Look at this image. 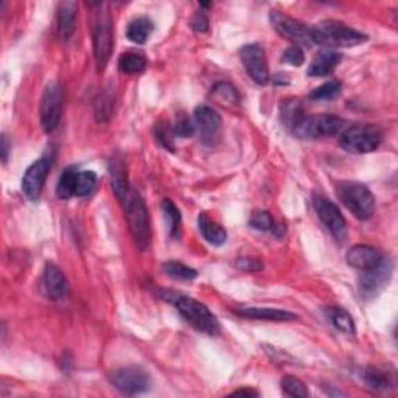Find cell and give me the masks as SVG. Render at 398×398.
<instances>
[{
  "label": "cell",
  "mask_w": 398,
  "mask_h": 398,
  "mask_svg": "<svg viewBox=\"0 0 398 398\" xmlns=\"http://www.w3.org/2000/svg\"><path fill=\"white\" fill-rule=\"evenodd\" d=\"M311 38L313 44L324 45L329 49H347L355 47L367 41V36L356 31L355 28L349 27L344 22L333 21V19H327L316 24L311 28Z\"/></svg>",
  "instance_id": "1"
},
{
  "label": "cell",
  "mask_w": 398,
  "mask_h": 398,
  "mask_svg": "<svg viewBox=\"0 0 398 398\" xmlns=\"http://www.w3.org/2000/svg\"><path fill=\"white\" fill-rule=\"evenodd\" d=\"M165 300H169V302L178 308L181 316L184 317L193 329L210 336H215L219 331V322L217 316H215L204 304H201L199 300L190 296L178 295V292L165 296Z\"/></svg>",
  "instance_id": "2"
},
{
  "label": "cell",
  "mask_w": 398,
  "mask_h": 398,
  "mask_svg": "<svg viewBox=\"0 0 398 398\" xmlns=\"http://www.w3.org/2000/svg\"><path fill=\"white\" fill-rule=\"evenodd\" d=\"M122 204L137 247L140 251H145L149 246V241H151V224H149V215L145 201L137 192L129 190L125 199L122 201Z\"/></svg>",
  "instance_id": "3"
},
{
  "label": "cell",
  "mask_w": 398,
  "mask_h": 398,
  "mask_svg": "<svg viewBox=\"0 0 398 398\" xmlns=\"http://www.w3.org/2000/svg\"><path fill=\"white\" fill-rule=\"evenodd\" d=\"M338 197L358 219H369L375 212L374 193L361 182H341L338 185Z\"/></svg>",
  "instance_id": "4"
},
{
  "label": "cell",
  "mask_w": 398,
  "mask_h": 398,
  "mask_svg": "<svg viewBox=\"0 0 398 398\" xmlns=\"http://www.w3.org/2000/svg\"><path fill=\"white\" fill-rule=\"evenodd\" d=\"M381 131L372 125H351L341 133L339 143L345 151L354 154L372 153L380 147Z\"/></svg>",
  "instance_id": "5"
},
{
  "label": "cell",
  "mask_w": 398,
  "mask_h": 398,
  "mask_svg": "<svg viewBox=\"0 0 398 398\" xmlns=\"http://www.w3.org/2000/svg\"><path fill=\"white\" fill-rule=\"evenodd\" d=\"M92 44L97 67L103 70L106 67L114 45V25L108 13H97L94 17Z\"/></svg>",
  "instance_id": "6"
},
{
  "label": "cell",
  "mask_w": 398,
  "mask_h": 398,
  "mask_svg": "<svg viewBox=\"0 0 398 398\" xmlns=\"http://www.w3.org/2000/svg\"><path fill=\"white\" fill-rule=\"evenodd\" d=\"M344 129V120L336 115H305L304 120L292 129L296 135L302 139H319V137L341 134Z\"/></svg>",
  "instance_id": "7"
},
{
  "label": "cell",
  "mask_w": 398,
  "mask_h": 398,
  "mask_svg": "<svg viewBox=\"0 0 398 398\" xmlns=\"http://www.w3.org/2000/svg\"><path fill=\"white\" fill-rule=\"evenodd\" d=\"M270 21L274 30H276L280 36L288 39V41L297 45V47L302 49V47H311L313 45L311 30L306 27L305 24L299 22L296 19L286 16L280 11H271Z\"/></svg>",
  "instance_id": "8"
},
{
  "label": "cell",
  "mask_w": 398,
  "mask_h": 398,
  "mask_svg": "<svg viewBox=\"0 0 398 398\" xmlns=\"http://www.w3.org/2000/svg\"><path fill=\"white\" fill-rule=\"evenodd\" d=\"M109 380L114 384L115 389H119L122 394L126 395L145 392V390L149 389V384H151L147 372L140 367H135V365L110 372Z\"/></svg>",
  "instance_id": "9"
},
{
  "label": "cell",
  "mask_w": 398,
  "mask_h": 398,
  "mask_svg": "<svg viewBox=\"0 0 398 398\" xmlns=\"http://www.w3.org/2000/svg\"><path fill=\"white\" fill-rule=\"evenodd\" d=\"M63 108L61 88L56 81H50L44 89L41 101V125L45 133H53L60 125Z\"/></svg>",
  "instance_id": "10"
},
{
  "label": "cell",
  "mask_w": 398,
  "mask_h": 398,
  "mask_svg": "<svg viewBox=\"0 0 398 398\" xmlns=\"http://www.w3.org/2000/svg\"><path fill=\"white\" fill-rule=\"evenodd\" d=\"M313 206H315L319 219H321L325 227L331 232L335 240L342 243L345 237H347V223H345L344 215L336 207L335 202H331L329 198L321 197V194H316L315 199H313Z\"/></svg>",
  "instance_id": "11"
},
{
  "label": "cell",
  "mask_w": 398,
  "mask_h": 398,
  "mask_svg": "<svg viewBox=\"0 0 398 398\" xmlns=\"http://www.w3.org/2000/svg\"><path fill=\"white\" fill-rule=\"evenodd\" d=\"M221 123V115L210 106L202 104L194 110V126L198 128L201 142L207 147H215L219 142Z\"/></svg>",
  "instance_id": "12"
},
{
  "label": "cell",
  "mask_w": 398,
  "mask_h": 398,
  "mask_svg": "<svg viewBox=\"0 0 398 398\" xmlns=\"http://www.w3.org/2000/svg\"><path fill=\"white\" fill-rule=\"evenodd\" d=\"M240 58L247 72V75H249L257 84L263 86V84L270 81V67H267L265 51L260 45L257 44L244 45V47L240 50Z\"/></svg>",
  "instance_id": "13"
},
{
  "label": "cell",
  "mask_w": 398,
  "mask_h": 398,
  "mask_svg": "<svg viewBox=\"0 0 398 398\" xmlns=\"http://www.w3.org/2000/svg\"><path fill=\"white\" fill-rule=\"evenodd\" d=\"M392 263L388 258H383L375 267L367 271H361L360 290L365 297L376 296L392 277Z\"/></svg>",
  "instance_id": "14"
},
{
  "label": "cell",
  "mask_w": 398,
  "mask_h": 398,
  "mask_svg": "<svg viewBox=\"0 0 398 398\" xmlns=\"http://www.w3.org/2000/svg\"><path fill=\"white\" fill-rule=\"evenodd\" d=\"M50 165L51 162L47 158H42L33 162V164L28 167L27 172H25L22 179V190L30 201H36L41 197Z\"/></svg>",
  "instance_id": "15"
},
{
  "label": "cell",
  "mask_w": 398,
  "mask_h": 398,
  "mask_svg": "<svg viewBox=\"0 0 398 398\" xmlns=\"http://www.w3.org/2000/svg\"><path fill=\"white\" fill-rule=\"evenodd\" d=\"M347 263L358 271H367L375 267L384 258L383 252L369 244H356L347 252Z\"/></svg>",
  "instance_id": "16"
},
{
  "label": "cell",
  "mask_w": 398,
  "mask_h": 398,
  "mask_svg": "<svg viewBox=\"0 0 398 398\" xmlns=\"http://www.w3.org/2000/svg\"><path fill=\"white\" fill-rule=\"evenodd\" d=\"M44 285L49 297L63 300L69 292V283L64 272L55 263H47L44 270Z\"/></svg>",
  "instance_id": "17"
},
{
  "label": "cell",
  "mask_w": 398,
  "mask_h": 398,
  "mask_svg": "<svg viewBox=\"0 0 398 398\" xmlns=\"http://www.w3.org/2000/svg\"><path fill=\"white\" fill-rule=\"evenodd\" d=\"M341 60L342 55L336 50H321L315 58H313V61L308 67V75L315 78L329 76L335 72Z\"/></svg>",
  "instance_id": "18"
},
{
  "label": "cell",
  "mask_w": 398,
  "mask_h": 398,
  "mask_svg": "<svg viewBox=\"0 0 398 398\" xmlns=\"http://www.w3.org/2000/svg\"><path fill=\"white\" fill-rule=\"evenodd\" d=\"M235 315L246 319H257V321H276V322H288V321H296L297 319L295 313L276 308H238L235 310Z\"/></svg>",
  "instance_id": "19"
},
{
  "label": "cell",
  "mask_w": 398,
  "mask_h": 398,
  "mask_svg": "<svg viewBox=\"0 0 398 398\" xmlns=\"http://www.w3.org/2000/svg\"><path fill=\"white\" fill-rule=\"evenodd\" d=\"M76 3L63 2L58 6V33L63 41H69L75 31Z\"/></svg>",
  "instance_id": "20"
},
{
  "label": "cell",
  "mask_w": 398,
  "mask_h": 398,
  "mask_svg": "<svg viewBox=\"0 0 398 398\" xmlns=\"http://www.w3.org/2000/svg\"><path fill=\"white\" fill-rule=\"evenodd\" d=\"M109 173H110V184H113L115 197L119 198L122 202L125 199L128 192L131 190L129 188V181H128V172L125 162L120 159H113L109 164Z\"/></svg>",
  "instance_id": "21"
},
{
  "label": "cell",
  "mask_w": 398,
  "mask_h": 398,
  "mask_svg": "<svg viewBox=\"0 0 398 398\" xmlns=\"http://www.w3.org/2000/svg\"><path fill=\"white\" fill-rule=\"evenodd\" d=\"M198 224H199L202 237H204L208 243L213 246H221L223 243H226V240H227L226 229H223L219 224L215 223L212 218H208L206 213L199 215Z\"/></svg>",
  "instance_id": "22"
},
{
  "label": "cell",
  "mask_w": 398,
  "mask_h": 398,
  "mask_svg": "<svg viewBox=\"0 0 398 398\" xmlns=\"http://www.w3.org/2000/svg\"><path fill=\"white\" fill-rule=\"evenodd\" d=\"M325 316L329 317V321L331 322L333 327L345 333V335L354 336L356 333L354 317H351L345 310L338 308V306H329V308H325Z\"/></svg>",
  "instance_id": "23"
},
{
  "label": "cell",
  "mask_w": 398,
  "mask_h": 398,
  "mask_svg": "<svg viewBox=\"0 0 398 398\" xmlns=\"http://www.w3.org/2000/svg\"><path fill=\"white\" fill-rule=\"evenodd\" d=\"M305 110L302 103L295 100V99H288L282 103V106H280V119H282L283 125L288 126L291 131L295 129L300 122L304 120L305 117Z\"/></svg>",
  "instance_id": "24"
},
{
  "label": "cell",
  "mask_w": 398,
  "mask_h": 398,
  "mask_svg": "<svg viewBox=\"0 0 398 398\" xmlns=\"http://www.w3.org/2000/svg\"><path fill=\"white\" fill-rule=\"evenodd\" d=\"M153 22L148 17H137L134 21L129 22L126 36L134 44H145L148 41L149 35L153 33Z\"/></svg>",
  "instance_id": "25"
},
{
  "label": "cell",
  "mask_w": 398,
  "mask_h": 398,
  "mask_svg": "<svg viewBox=\"0 0 398 398\" xmlns=\"http://www.w3.org/2000/svg\"><path fill=\"white\" fill-rule=\"evenodd\" d=\"M76 176L78 169L75 167H69L63 172L60 181L56 185V197L60 199H69L75 197V187H76Z\"/></svg>",
  "instance_id": "26"
},
{
  "label": "cell",
  "mask_w": 398,
  "mask_h": 398,
  "mask_svg": "<svg viewBox=\"0 0 398 398\" xmlns=\"http://www.w3.org/2000/svg\"><path fill=\"white\" fill-rule=\"evenodd\" d=\"M147 67V61L145 58L139 53H123L119 58V69L123 74H129V75H135V74H142L143 70Z\"/></svg>",
  "instance_id": "27"
},
{
  "label": "cell",
  "mask_w": 398,
  "mask_h": 398,
  "mask_svg": "<svg viewBox=\"0 0 398 398\" xmlns=\"http://www.w3.org/2000/svg\"><path fill=\"white\" fill-rule=\"evenodd\" d=\"M212 97L215 101L226 104V106H233V104L238 103V92L229 83L215 84L212 89Z\"/></svg>",
  "instance_id": "28"
},
{
  "label": "cell",
  "mask_w": 398,
  "mask_h": 398,
  "mask_svg": "<svg viewBox=\"0 0 398 398\" xmlns=\"http://www.w3.org/2000/svg\"><path fill=\"white\" fill-rule=\"evenodd\" d=\"M364 381L370 389L386 390L390 386L389 375L376 367H367L364 372Z\"/></svg>",
  "instance_id": "29"
},
{
  "label": "cell",
  "mask_w": 398,
  "mask_h": 398,
  "mask_svg": "<svg viewBox=\"0 0 398 398\" xmlns=\"http://www.w3.org/2000/svg\"><path fill=\"white\" fill-rule=\"evenodd\" d=\"M162 210H164V215L167 218V223L169 227V233H172V237H178L179 235V229H181V212L179 208L176 207V204L173 201L169 199H164L162 201Z\"/></svg>",
  "instance_id": "30"
},
{
  "label": "cell",
  "mask_w": 398,
  "mask_h": 398,
  "mask_svg": "<svg viewBox=\"0 0 398 398\" xmlns=\"http://www.w3.org/2000/svg\"><path fill=\"white\" fill-rule=\"evenodd\" d=\"M341 89H342V84L341 81L338 80H333L322 84V86H319L317 89L313 90L310 94V100L313 101H329L331 99H335L339 94H341Z\"/></svg>",
  "instance_id": "31"
},
{
  "label": "cell",
  "mask_w": 398,
  "mask_h": 398,
  "mask_svg": "<svg viewBox=\"0 0 398 398\" xmlns=\"http://www.w3.org/2000/svg\"><path fill=\"white\" fill-rule=\"evenodd\" d=\"M164 271L168 274L169 277L178 279V280H193L198 276V272L194 271L193 267L187 266L181 262H173V260L164 265Z\"/></svg>",
  "instance_id": "32"
},
{
  "label": "cell",
  "mask_w": 398,
  "mask_h": 398,
  "mask_svg": "<svg viewBox=\"0 0 398 398\" xmlns=\"http://www.w3.org/2000/svg\"><path fill=\"white\" fill-rule=\"evenodd\" d=\"M154 135L162 147L167 148L168 151H174V129L167 120L159 122L154 128Z\"/></svg>",
  "instance_id": "33"
},
{
  "label": "cell",
  "mask_w": 398,
  "mask_h": 398,
  "mask_svg": "<svg viewBox=\"0 0 398 398\" xmlns=\"http://www.w3.org/2000/svg\"><path fill=\"white\" fill-rule=\"evenodd\" d=\"M97 185V174L94 172H81L76 176L75 197H88Z\"/></svg>",
  "instance_id": "34"
},
{
  "label": "cell",
  "mask_w": 398,
  "mask_h": 398,
  "mask_svg": "<svg viewBox=\"0 0 398 398\" xmlns=\"http://www.w3.org/2000/svg\"><path fill=\"white\" fill-rule=\"evenodd\" d=\"M282 390L283 394L290 395V397H296V398H306L308 394V389H306L305 384L299 380V378L295 376H285L282 378Z\"/></svg>",
  "instance_id": "35"
},
{
  "label": "cell",
  "mask_w": 398,
  "mask_h": 398,
  "mask_svg": "<svg viewBox=\"0 0 398 398\" xmlns=\"http://www.w3.org/2000/svg\"><path fill=\"white\" fill-rule=\"evenodd\" d=\"M249 226L257 231H272L276 223H274L270 212L256 210L252 213V217L249 219Z\"/></svg>",
  "instance_id": "36"
},
{
  "label": "cell",
  "mask_w": 398,
  "mask_h": 398,
  "mask_svg": "<svg viewBox=\"0 0 398 398\" xmlns=\"http://www.w3.org/2000/svg\"><path fill=\"white\" fill-rule=\"evenodd\" d=\"M282 63L283 64H290V66H295V67L302 66V64L305 63L304 50L300 49V47H297V45H295V47L286 49L283 51V55H282Z\"/></svg>",
  "instance_id": "37"
},
{
  "label": "cell",
  "mask_w": 398,
  "mask_h": 398,
  "mask_svg": "<svg viewBox=\"0 0 398 398\" xmlns=\"http://www.w3.org/2000/svg\"><path fill=\"white\" fill-rule=\"evenodd\" d=\"M173 129H174L176 135H179V137H192L194 134V129H197V126L193 125V122L188 119L187 115H179L178 120L174 122Z\"/></svg>",
  "instance_id": "38"
},
{
  "label": "cell",
  "mask_w": 398,
  "mask_h": 398,
  "mask_svg": "<svg viewBox=\"0 0 398 398\" xmlns=\"http://www.w3.org/2000/svg\"><path fill=\"white\" fill-rule=\"evenodd\" d=\"M235 267L243 272H260L263 270L262 260L254 257H241L235 260Z\"/></svg>",
  "instance_id": "39"
},
{
  "label": "cell",
  "mask_w": 398,
  "mask_h": 398,
  "mask_svg": "<svg viewBox=\"0 0 398 398\" xmlns=\"http://www.w3.org/2000/svg\"><path fill=\"white\" fill-rule=\"evenodd\" d=\"M192 28L197 33H206L208 31V17L204 11H198L192 19Z\"/></svg>",
  "instance_id": "40"
},
{
  "label": "cell",
  "mask_w": 398,
  "mask_h": 398,
  "mask_svg": "<svg viewBox=\"0 0 398 398\" xmlns=\"http://www.w3.org/2000/svg\"><path fill=\"white\" fill-rule=\"evenodd\" d=\"M8 151H10V140H8V137L3 134L2 135V159L3 160H6V158H8Z\"/></svg>",
  "instance_id": "41"
},
{
  "label": "cell",
  "mask_w": 398,
  "mask_h": 398,
  "mask_svg": "<svg viewBox=\"0 0 398 398\" xmlns=\"http://www.w3.org/2000/svg\"><path fill=\"white\" fill-rule=\"evenodd\" d=\"M232 395H252V397H257L258 394L256 392V390H252V389H238V390H235Z\"/></svg>",
  "instance_id": "42"
}]
</instances>
